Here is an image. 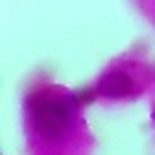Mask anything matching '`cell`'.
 <instances>
[{
    "instance_id": "1",
    "label": "cell",
    "mask_w": 155,
    "mask_h": 155,
    "mask_svg": "<svg viewBox=\"0 0 155 155\" xmlns=\"http://www.w3.org/2000/svg\"><path fill=\"white\" fill-rule=\"evenodd\" d=\"M32 110V124L45 139H58L71 129L74 121V108L68 100L61 97H32L29 100Z\"/></svg>"
},
{
    "instance_id": "2",
    "label": "cell",
    "mask_w": 155,
    "mask_h": 155,
    "mask_svg": "<svg viewBox=\"0 0 155 155\" xmlns=\"http://www.w3.org/2000/svg\"><path fill=\"white\" fill-rule=\"evenodd\" d=\"M97 92H103L105 97H113V100H121V97H131L134 92V84H131L129 74L124 71H108L97 84Z\"/></svg>"
},
{
    "instance_id": "3",
    "label": "cell",
    "mask_w": 155,
    "mask_h": 155,
    "mask_svg": "<svg viewBox=\"0 0 155 155\" xmlns=\"http://www.w3.org/2000/svg\"><path fill=\"white\" fill-rule=\"evenodd\" d=\"M95 100V90H82L76 95V103H92Z\"/></svg>"
}]
</instances>
